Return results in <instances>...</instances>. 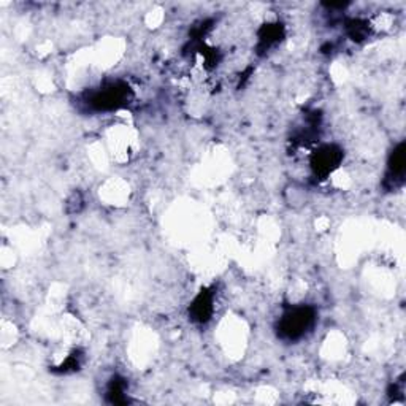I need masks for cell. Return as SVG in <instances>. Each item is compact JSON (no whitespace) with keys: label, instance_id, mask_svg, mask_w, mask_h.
Listing matches in <instances>:
<instances>
[{"label":"cell","instance_id":"obj_1","mask_svg":"<svg viewBox=\"0 0 406 406\" xmlns=\"http://www.w3.org/2000/svg\"><path fill=\"white\" fill-rule=\"evenodd\" d=\"M316 309L309 305L287 308L278 322V335L282 340L297 341L304 338L316 324Z\"/></svg>","mask_w":406,"mask_h":406},{"label":"cell","instance_id":"obj_2","mask_svg":"<svg viewBox=\"0 0 406 406\" xmlns=\"http://www.w3.org/2000/svg\"><path fill=\"white\" fill-rule=\"evenodd\" d=\"M132 97V91L126 83H112L97 91L91 94L88 99V103L97 112H112V109H118L129 103Z\"/></svg>","mask_w":406,"mask_h":406},{"label":"cell","instance_id":"obj_3","mask_svg":"<svg viewBox=\"0 0 406 406\" xmlns=\"http://www.w3.org/2000/svg\"><path fill=\"white\" fill-rule=\"evenodd\" d=\"M343 160V151L335 145H326L318 148L311 156V169L316 177L327 178L330 173L338 169V165Z\"/></svg>","mask_w":406,"mask_h":406},{"label":"cell","instance_id":"obj_4","mask_svg":"<svg viewBox=\"0 0 406 406\" xmlns=\"http://www.w3.org/2000/svg\"><path fill=\"white\" fill-rule=\"evenodd\" d=\"M213 304H215V294L210 289H203V291L197 295L192 301V305L189 308V313H191V318L201 322H208L211 314H213Z\"/></svg>","mask_w":406,"mask_h":406},{"label":"cell","instance_id":"obj_5","mask_svg":"<svg viewBox=\"0 0 406 406\" xmlns=\"http://www.w3.org/2000/svg\"><path fill=\"white\" fill-rule=\"evenodd\" d=\"M403 177H405V143H400L390 156L386 184H389L390 189L398 188V186L403 184Z\"/></svg>","mask_w":406,"mask_h":406},{"label":"cell","instance_id":"obj_6","mask_svg":"<svg viewBox=\"0 0 406 406\" xmlns=\"http://www.w3.org/2000/svg\"><path fill=\"white\" fill-rule=\"evenodd\" d=\"M282 37V25L275 24H265L259 32V48L262 51H267L273 47V44L280 43Z\"/></svg>","mask_w":406,"mask_h":406},{"label":"cell","instance_id":"obj_7","mask_svg":"<svg viewBox=\"0 0 406 406\" xmlns=\"http://www.w3.org/2000/svg\"><path fill=\"white\" fill-rule=\"evenodd\" d=\"M347 35H350L354 42H362L370 34V24L362 19H351L346 24Z\"/></svg>","mask_w":406,"mask_h":406}]
</instances>
